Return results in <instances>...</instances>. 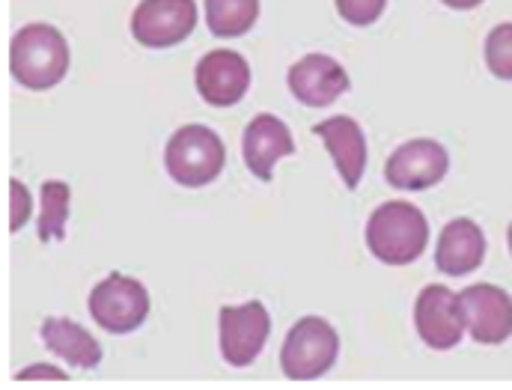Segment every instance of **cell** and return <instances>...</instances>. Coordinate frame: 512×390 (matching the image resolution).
I'll use <instances>...</instances> for the list:
<instances>
[{
	"label": "cell",
	"instance_id": "1",
	"mask_svg": "<svg viewBox=\"0 0 512 390\" xmlns=\"http://www.w3.org/2000/svg\"><path fill=\"white\" fill-rule=\"evenodd\" d=\"M9 72L27 90H51L69 72V45L51 24H27L9 48Z\"/></svg>",
	"mask_w": 512,
	"mask_h": 390
},
{
	"label": "cell",
	"instance_id": "2",
	"mask_svg": "<svg viewBox=\"0 0 512 390\" xmlns=\"http://www.w3.org/2000/svg\"><path fill=\"white\" fill-rule=\"evenodd\" d=\"M429 242L426 215L405 200L382 203L367 221V248L384 265H411L420 260Z\"/></svg>",
	"mask_w": 512,
	"mask_h": 390
},
{
	"label": "cell",
	"instance_id": "3",
	"mask_svg": "<svg viewBox=\"0 0 512 390\" xmlns=\"http://www.w3.org/2000/svg\"><path fill=\"white\" fill-rule=\"evenodd\" d=\"M164 164L173 182L185 188H203L221 176L227 164V149H224V140L212 129L182 126L167 140Z\"/></svg>",
	"mask_w": 512,
	"mask_h": 390
},
{
	"label": "cell",
	"instance_id": "4",
	"mask_svg": "<svg viewBox=\"0 0 512 390\" xmlns=\"http://www.w3.org/2000/svg\"><path fill=\"white\" fill-rule=\"evenodd\" d=\"M340 352L337 331L322 316H304L298 319L280 349V367L283 376L292 382H316L322 379Z\"/></svg>",
	"mask_w": 512,
	"mask_h": 390
},
{
	"label": "cell",
	"instance_id": "5",
	"mask_svg": "<svg viewBox=\"0 0 512 390\" xmlns=\"http://www.w3.org/2000/svg\"><path fill=\"white\" fill-rule=\"evenodd\" d=\"M90 313L108 334H131L149 316V292L140 280L111 271L90 292Z\"/></svg>",
	"mask_w": 512,
	"mask_h": 390
},
{
	"label": "cell",
	"instance_id": "6",
	"mask_svg": "<svg viewBox=\"0 0 512 390\" xmlns=\"http://www.w3.org/2000/svg\"><path fill=\"white\" fill-rule=\"evenodd\" d=\"M197 24L194 0H140L131 15V36L143 48H173Z\"/></svg>",
	"mask_w": 512,
	"mask_h": 390
},
{
	"label": "cell",
	"instance_id": "7",
	"mask_svg": "<svg viewBox=\"0 0 512 390\" xmlns=\"http://www.w3.org/2000/svg\"><path fill=\"white\" fill-rule=\"evenodd\" d=\"M221 355L230 367H251L271 334V316L262 301H248L242 307H221Z\"/></svg>",
	"mask_w": 512,
	"mask_h": 390
},
{
	"label": "cell",
	"instance_id": "8",
	"mask_svg": "<svg viewBox=\"0 0 512 390\" xmlns=\"http://www.w3.org/2000/svg\"><path fill=\"white\" fill-rule=\"evenodd\" d=\"M459 307L468 334L483 346H501L512 337V298L492 283H474L459 292Z\"/></svg>",
	"mask_w": 512,
	"mask_h": 390
},
{
	"label": "cell",
	"instance_id": "9",
	"mask_svg": "<svg viewBox=\"0 0 512 390\" xmlns=\"http://www.w3.org/2000/svg\"><path fill=\"white\" fill-rule=\"evenodd\" d=\"M450 158L438 140L420 137L396 146V152L384 164V176L399 191H426L447 176Z\"/></svg>",
	"mask_w": 512,
	"mask_h": 390
},
{
	"label": "cell",
	"instance_id": "10",
	"mask_svg": "<svg viewBox=\"0 0 512 390\" xmlns=\"http://www.w3.org/2000/svg\"><path fill=\"white\" fill-rule=\"evenodd\" d=\"M414 325L426 346L432 349H453L462 343L465 319L459 307V295L441 283H429L414 304Z\"/></svg>",
	"mask_w": 512,
	"mask_h": 390
},
{
	"label": "cell",
	"instance_id": "11",
	"mask_svg": "<svg viewBox=\"0 0 512 390\" xmlns=\"http://www.w3.org/2000/svg\"><path fill=\"white\" fill-rule=\"evenodd\" d=\"M194 81H197V93L203 96V102L215 108H230L245 99L251 87V66L239 51L215 48L197 63Z\"/></svg>",
	"mask_w": 512,
	"mask_h": 390
},
{
	"label": "cell",
	"instance_id": "12",
	"mask_svg": "<svg viewBox=\"0 0 512 390\" xmlns=\"http://www.w3.org/2000/svg\"><path fill=\"white\" fill-rule=\"evenodd\" d=\"M289 90L307 108H328L349 90L346 69L328 54H307L289 69Z\"/></svg>",
	"mask_w": 512,
	"mask_h": 390
},
{
	"label": "cell",
	"instance_id": "13",
	"mask_svg": "<svg viewBox=\"0 0 512 390\" xmlns=\"http://www.w3.org/2000/svg\"><path fill=\"white\" fill-rule=\"evenodd\" d=\"M292 152H295V140L286 129V123L277 120L274 114H256L248 123L245 137H242V155L256 179L271 182L277 158L292 155Z\"/></svg>",
	"mask_w": 512,
	"mask_h": 390
},
{
	"label": "cell",
	"instance_id": "14",
	"mask_svg": "<svg viewBox=\"0 0 512 390\" xmlns=\"http://www.w3.org/2000/svg\"><path fill=\"white\" fill-rule=\"evenodd\" d=\"M313 134H319L340 170V179L346 188H358L364 170H367V137L352 117H331L325 123H316Z\"/></svg>",
	"mask_w": 512,
	"mask_h": 390
},
{
	"label": "cell",
	"instance_id": "15",
	"mask_svg": "<svg viewBox=\"0 0 512 390\" xmlns=\"http://www.w3.org/2000/svg\"><path fill=\"white\" fill-rule=\"evenodd\" d=\"M486 257V236L471 218H456L441 230L438 251H435V265L438 271L450 277L471 274L483 265Z\"/></svg>",
	"mask_w": 512,
	"mask_h": 390
},
{
	"label": "cell",
	"instance_id": "16",
	"mask_svg": "<svg viewBox=\"0 0 512 390\" xmlns=\"http://www.w3.org/2000/svg\"><path fill=\"white\" fill-rule=\"evenodd\" d=\"M42 340L51 355L69 361L78 370H96L102 364L99 340L87 328H81L78 322H72L66 316H48L42 322Z\"/></svg>",
	"mask_w": 512,
	"mask_h": 390
},
{
	"label": "cell",
	"instance_id": "17",
	"mask_svg": "<svg viewBox=\"0 0 512 390\" xmlns=\"http://www.w3.org/2000/svg\"><path fill=\"white\" fill-rule=\"evenodd\" d=\"M259 18V0H206V24L215 36H242Z\"/></svg>",
	"mask_w": 512,
	"mask_h": 390
},
{
	"label": "cell",
	"instance_id": "18",
	"mask_svg": "<svg viewBox=\"0 0 512 390\" xmlns=\"http://www.w3.org/2000/svg\"><path fill=\"white\" fill-rule=\"evenodd\" d=\"M69 218V185L48 179L42 185V215H39V239L42 242H63Z\"/></svg>",
	"mask_w": 512,
	"mask_h": 390
},
{
	"label": "cell",
	"instance_id": "19",
	"mask_svg": "<svg viewBox=\"0 0 512 390\" xmlns=\"http://www.w3.org/2000/svg\"><path fill=\"white\" fill-rule=\"evenodd\" d=\"M486 66L495 78L512 81V21L492 27L486 36Z\"/></svg>",
	"mask_w": 512,
	"mask_h": 390
},
{
	"label": "cell",
	"instance_id": "20",
	"mask_svg": "<svg viewBox=\"0 0 512 390\" xmlns=\"http://www.w3.org/2000/svg\"><path fill=\"white\" fill-rule=\"evenodd\" d=\"M337 12L343 21H349L352 27H370L373 21H379L387 0H334Z\"/></svg>",
	"mask_w": 512,
	"mask_h": 390
},
{
	"label": "cell",
	"instance_id": "21",
	"mask_svg": "<svg viewBox=\"0 0 512 390\" xmlns=\"http://www.w3.org/2000/svg\"><path fill=\"white\" fill-rule=\"evenodd\" d=\"M30 212H33V197H30L27 185L18 182V179H12L9 182V230L12 233L21 230L27 224Z\"/></svg>",
	"mask_w": 512,
	"mask_h": 390
},
{
	"label": "cell",
	"instance_id": "22",
	"mask_svg": "<svg viewBox=\"0 0 512 390\" xmlns=\"http://www.w3.org/2000/svg\"><path fill=\"white\" fill-rule=\"evenodd\" d=\"M27 379H54V382H60V379H66V373L57 370V367H27V370L18 373V382H27Z\"/></svg>",
	"mask_w": 512,
	"mask_h": 390
},
{
	"label": "cell",
	"instance_id": "23",
	"mask_svg": "<svg viewBox=\"0 0 512 390\" xmlns=\"http://www.w3.org/2000/svg\"><path fill=\"white\" fill-rule=\"evenodd\" d=\"M441 3H447L450 9H474V6H480L483 0H441Z\"/></svg>",
	"mask_w": 512,
	"mask_h": 390
},
{
	"label": "cell",
	"instance_id": "24",
	"mask_svg": "<svg viewBox=\"0 0 512 390\" xmlns=\"http://www.w3.org/2000/svg\"><path fill=\"white\" fill-rule=\"evenodd\" d=\"M507 242H510V254H512V224H510V233H507Z\"/></svg>",
	"mask_w": 512,
	"mask_h": 390
}]
</instances>
